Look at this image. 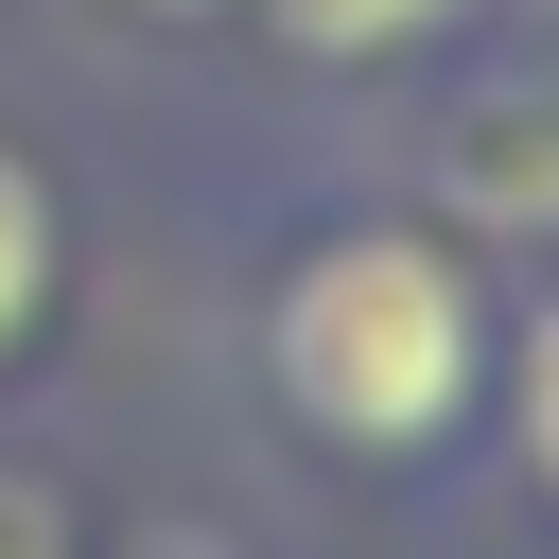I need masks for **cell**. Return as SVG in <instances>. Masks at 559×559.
I'll return each mask as SVG.
<instances>
[{
  "mask_svg": "<svg viewBox=\"0 0 559 559\" xmlns=\"http://www.w3.org/2000/svg\"><path fill=\"white\" fill-rule=\"evenodd\" d=\"M524 472L559 489V297L524 314Z\"/></svg>",
  "mask_w": 559,
  "mask_h": 559,
  "instance_id": "4",
  "label": "cell"
},
{
  "mask_svg": "<svg viewBox=\"0 0 559 559\" xmlns=\"http://www.w3.org/2000/svg\"><path fill=\"white\" fill-rule=\"evenodd\" d=\"M157 17H192V0H157Z\"/></svg>",
  "mask_w": 559,
  "mask_h": 559,
  "instance_id": "5",
  "label": "cell"
},
{
  "mask_svg": "<svg viewBox=\"0 0 559 559\" xmlns=\"http://www.w3.org/2000/svg\"><path fill=\"white\" fill-rule=\"evenodd\" d=\"M262 17H280V35L314 52V70H367V52H419V35L454 17V0H262Z\"/></svg>",
  "mask_w": 559,
  "mask_h": 559,
  "instance_id": "2",
  "label": "cell"
},
{
  "mask_svg": "<svg viewBox=\"0 0 559 559\" xmlns=\"http://www.w3.org/2000/svg\"><path fill=\"white\" fill-rule=\"evenodd\" d=\"M262 367L314 437L349 454H419L472 419V367H489V314H472V262L437 227H332L280 314H262Z\"/></svg>",
  "mask_w": 559,
  "mask_h": 559,
  "instance_id": "1",
  "label": "cell"
},
{
  "mask_svg": "<svg viewBox=\"0 0 559 559\" xmlns=\"http://www.w3.org/2000/svg\"><path fill=\"white\" fill-rule=\"evenodd\" d=\"M35 297H52V192L0 157V349L35 332Z\"/></svg>",
  "mask_w": 559,
  "mask_h": 559,
  "instance_id": "3",
  "label": "cell"
}]
</instances>
